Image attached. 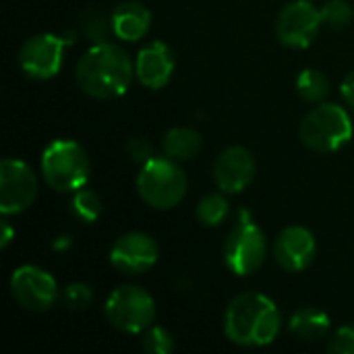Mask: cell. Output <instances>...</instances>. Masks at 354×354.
I'll return each instance as SVG.
<instances>
[{"label": "cell", "instance_id": "6da1fadb", "mask_svg": "<svg viewBox=\"0 0 354 354\" xmlns=\"http://www.w3.org/2000/svg\"><path fill=\"white\" fill-rule=\"evenodd\" d=\"M135 64L124 48L112 41L93 44L77 62V83L89 97L116 100L133 83Z\"/></svg>", "mask_w": 354, "mask_h": 354}, {"label": "cell", "instance_id": "e0dca14e", "mask_svg": "<svg viewBox=\"0 0 354 354\" xmlns=\"http://www.w3.org/2000/svg\"><path fill=\"white\" fill-rule=\"evenodd\" d=\"M332 328L330 315L322 309L315 307H303L297 313H292L290 322H288V330L295 338L305 340V342H313L324 338Z\"/></svg>", "mask_w": 354, "mask_h": 354}, {"label": "cell", "instance_id": "8992f818", "mask_svg": "<svg viewBox=\"0 0 354 354\" xmlns=\"http://www.w3.org/2000/svg\"><path fill=\"white\" fill-rule=\"evenodd\" d=\"M266 234L249 209H241L224 245V263L234 276H251L266 261Z\"/></svg>", "mask_w": 354, "mask_h": 354}, {"label": "cell", "instance_id": "cb8c5ba5", "mask_svg": "<svg viewBox=\"0 0 354 354\" xmlns=\"http://www.w3.org/2000/svg\"><path fill=\"white\" fill-rule=\"evenodd\" d=\"M141 342H143V348L151 354H170L174 351V338L168 330L160 328V326H151L147 328L143 334H141Z\"/></svg>", "mask_w": 354, "mask_h": 354}, {"label": "cell", "instance_id": "4fadbf2b", "mask_svg": "<svg viewBox=\"0 0 354 354\" xmlns=\"http://www.w3.org/2000/svg\"><path fill=\"white\" fill-rule=\"evenodd\" d=\"M257 164L249 149L241 145L226 147L214 162V180L222 193H243L255 178Z\"/></svg>", "mask_w": 354, "mask_h": 354}, {"label": "cell", "instance_id": "484cf974", "mask_svg": "<svg viewBox=\"0 0 354 354\" xmlns=\"http://www.w3.org/2000/svg\"><path fill=\"white\" fill-rule=\"evenodd\" d=\"M127 156L133 162L143 166L145 162H149L153 158V145L143 137H133V139L127 141Z\"/></svg>", "mask_w": 354, "mask_h": 354}, {"label": "cell", "instance_id": "5bb4252c", "mask_svg": "<svg viewBox=\"0 0 354 354\" xmlns=\"http://www.w3.org/2000/svg\"><path fill=\"white\" fill-rule=\"evenodd\" d=\"M317 253V243L315 236L309 228L305 226H288L284 228L274 245V255L276 261L282 270L286 272H305Z\"/></svg>", "mask_w": 354, "mask_h": 354}, {"label": "cell", "instance_id": "30bf717a", "mask_svg": "<svg viewBox=\"0 0 354 354\" xmlns=\"http://www.w3.org/2000/svg\"><path fill=\"white\" fill-rule=\"evenodd\" d=\"M10 295L23 309L44 313L58 301V284L54 276L37 266H21L10 276Z\"/></svg>", "mask_w": 354, "mask_h": 354}, {"label": "cell", "instance_id": "ffe728a7", "mask_svg": "<svg viewBox=\"0 0 354 354\" xmlns=\"http://www.w3.org/2000/svg\"><path fill=\"white\" fill-rule=\"evenodd\" d=\"M297 91L299 95L309 102V104H322L328 93H330V81L328 77L317 71V68H305L299 77H297Z\"/></svg>", "mask_w": 354, "mask_h": 354}, {"label": "cell", "instance_id": "f546056e", "mask_svg": "<svg viewBox=\"0 0 354 354\" xmlns=\"http://www.w3.org/2000/svg\"><path fill=\"white\" fill-rule=\"evenodd\" d=\"M71 247V236H60V241L54 243V249L62 251V249H68Z\"/></svg>", "mask_w": 354, "mask_h": 354}, {"label": "cell", "instance_id": "7c38bea8", "mask_svg": "<svg viewBox=\"0 0 354 354\" xmlns=\"http://www.w3.org/2000/svg\"><path fill=\"white\" fill-rule=\"evenodd\" d=\"M158 257H160L158 243L149 234L137 230L122 234L110 251V263L118 272L129 276L149 272L158 263Z\"/></svg>", "mask_w": 354, "mask_h": 354}, {"label": "cell", "instance_id": "ac0fdd59", "mask_svg": "<svg viewBox=\"0 0 354 354\" xmlns=\"http://www.w3.org/2000/svg\"><path fill=\"white\" fill-rule=\"evenodd\" d=\"M162 149L164 156L176 162H189L201 149V135L191 127H174L164 135Z\"/></svg>", "mask_w": 354, "mask_h": 354}, {"label": "cell", "instance_id": "9c48e42d", "mask_svg": "<svg viewBox=\"0 0 354 354\" xmlns=\"http://www.w3.org/2000/svg\"><path fill=\"white\" fill-rule=\"evenodd\" d=\"M37 197V176L29 164L17 158L0 162V212L15 216L33 205Z\"/></svg>", "mask_w": 354, "mask_h": 354}, {"label": "cell", "instance_id": "2e32d148", "mask_svg": "<svg viewBox=\"0 0 354 354\" xmlns=\"http://www.w3.org/2000/svg\"><path fill=\"white\" fill-rule=\"evenodd\" d=\"M112 31L122 41H139L151 27V12L139 0H124L112 10Z\"/></svg>", "mask_w": 354, "mask_h": 354}, {"label": "cell", "instance_id": "ba28073f", "mask_svg": "<svg viewBox=\"0 0 354 354\" xmlns=\"http://www.w3.org/2000/svg\"><path fill=\"white\" fill-rule=\"evenodd\" d=\"M77 33L66 31L62 35L56 33H37L29 39L19 50V64L21 71L37 81H46L58 75L64 58V48L75 44Z\"/></svg>", "mask_w": 354, "mask_h": 354}, {"label": "cell", "instance_id": "52a82bcc", "mask_svg": "<svg viewBox=\"0 0 354 354\" xmlns=\"http://www.w3.org/2000/svg\"><path fill=\"white\" fill-rule=\"evenodd\" d=\"M110 326L124 334H143L156 322V301L141 286H120L110 292L104 305Z\"/></svg>", "mask_w": 354, "mask_h": 354}, {"label": "cell", "instance_id": "8fae6325", "mask_svg": "<svg viewBox=\"0 0 354 354\" xmlns=\"http://www.w3.org/2000/svg\"><path fill=\"white\" fill-rule=\"evenodd\" d=\"M322 27V10L315 8L309 0H295L286 4L278 15L276 35L284 46L292 50H305L313 44Z\"/></svg>", "mask_w": 354, "mask_h": 354}, {"label": "cell", "instance_id": "9a60e30c", "mask_svg": "<svg viewBox=\"0 0 354 354\" xmlns=\"http://www.w3.org/2000/svg\"><path fill=\"white\" fill-rule=\"evenodd\" d=\"M174 52L164 41H151L135 58V77L147 89H162L174 75Z\"/></svg>", "mask_w": 354, "mask_h": 354}, {"label": "cell", "instance_id": "7402d4cb", "mask_svg": "<svg viewBox=\"0 0 354 354\" xmlns=\"http://www.w3.org/2000/svg\"><path fill=\"white\" fill-rule=\"evenodd\" d=\"M71 207H73V214L79 220L87 222V224L95 222L100 218V214H102V201H100L97 193L91 191V189H85V187L75 191Z\"/></svg>", "mask_w": 354, "mask_h": 354}, {"label": "cell", "instance_id": "603a6c76", "mask_svg": "<svg viewBox=\"0 0 354 354\" xmlns=\"http://www.w3.org/2000/svg\"><path fill=\"white\" fill-rule=\"evenodd\" d=\"M353 6L346 0H330L322 8V21L332 31H342L353 23Z\"/></svg>", "mask_w": 354, "mask_h": 354}, {"label": "cell", "instance_id": "277c9868", "mask_svg": "<svg viewBox=\"0 0 354 354\" xmlns=\"http://www.w3.org/2000/svg\"><path fill=\"white\" fill-rule=\"evenodd\" d=\"M187 174L180 162L162 156L145 162L137 174V193L153 209H172L187 195Z\"/></svg>", "mask_w": 354, "mask_h": 354}, {"label": "cell", "instance_id": "d6986e66", "mask_svg": "<svg viewBox=\"0 0 354 354\" xmlns=\"http://www.w3.org/2000/svg\"><path fill=\"white\" fill-rule=\"evenodd\" d=\"M81 31L89 39V44H104L110 41L112 31V17H108L104 10L97 6H89L87 10L81 12Z\"/></svg>", "mask_w": 354, "mask_h": 354}, {"label": "cell", "instance_id": "3957f363", "mask_svg": "<svg viewBox=\"0 0 354 354\" xmlns=\"http://www.w3.org/2000/svg\"><path fill=\"white\" fill-rule=\"evenodd\" d=\"M39 168L44 180L58 193H75L83 189L91 174L87 151L71 139L52 141L41 153Z\"/></svg>", "mask_w": 354, "mask_h": 354}, {"label": "cell", "instance_id": "83f0119b", "mask_svg": "<svg viewBox=\"0 0 354 354\" xmlns=\"http://www.w3.org/2000/svg\"><path fill=\"white\" fill-rule=\"evenodd\" d=\"M340 93H342L344 102L348 104V108H353L354 110V71L344 77V81H342V85H340Z\"/></svg>", "mask_w": 354, "mask_h": 354}, {"label": "cell", "instance_id": "f1b7e54d", "mask_svg": "<svg viewBox=\"0 0 354 354\" xmlns=\"http://www.w3.org/2000/svg\"><path fill=\"white\" fill-rule=\"evenodd\" d=\"M12 239H15V230H12V226L4 220V222H2V236H0V249H2V251L8 249V245L12 243Z\"/></svg>", "mask_w": 354, "mask_h": 354}, {"label": "cell", "instance_id": "d4e9b609", "mask_svg": "<svg viewBox=\"0 0 354 354\" xmlns=\"http://www.w3.org/2000/svg\"><path fill=\"white\" fill-rule=\"evenodd\" d=\"M62 299L71 309H85L93 301V290H91V286H87L83 282H73L64 288Z\"/></svg>", "mask_w": 354, "mask_h": 354}, {"label": "cell", "instance_id": "7a4b0ae2", "mask_svg": "<svg viewBox=\"0 0 354 354\" xmlns=\"http://www.w3.org/2000/svg\"><path fill=\"white\" fill-rule=\"evenodd\" d=\"M280 332V311L276 303L261 292H243L234 297L224 315V334L230 342L247 348L272 344Z\"/></svg>", "mask_w": 354, "mask_h": 354}, {"label": "cell", "instance_id": "44dd1931", "mask_svg": "<svg viewBox=\"0 0 354 354\" xmlns=\"http://www.w3.org/2000/svg\"><path fill=\"white\" fill-rule=\"evenodd\" d=\"M230 216V205L224 195L209 193L197 205V218L203 226H220Z\"/></svg>", "mask_w": 354, "mask_h": 354}, {"label": "cell", "instance_id": "5b68a950", "mask_svg": "<svg viewBox=\"0 0 354 354\" xmlns=\"http://www.w3.org/2000/svg\"><path fill=\"white\" fill-rule=\"evenodd\" d=\"M353 120L348 112L342 106L330 102L317 104L299 127L301 141L319 153L338 151L353 139Z\"/></svg>", "mask_w": 354, "mask_h": 354}, {"label": "cell", "instance_id": "4316f807", "mask_svg": "<svg viewBox=\"0 0 354 354\" xmlns=\"http://www.w3.org/2000/svg\"><path fill=\"white\" fill-rule=\"evenodd\" d=\"M330 351L334 354H354V326H344L334 334Z\"/></svg>", "mask_w": 354, "mask_h": 354}]
</instances>
